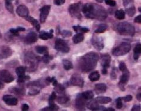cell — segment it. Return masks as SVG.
Wrapping results in <instances>:
<instances>
[{"instance_id":"6da1fadb","label":"cell","mask_w":141,"mask_h":111,"mask_svg":"<svg viewBox=\"0 0 141 111\" xmlns=\"http://www.w3.org/2000/svg\"><path fill=\"white\" fill-rule=\"evenodd\" d=\"M82 11L88 18L104 20L107 17L103 6L96 4H86L82 7Z\"/></svg>"},{"instance_id":"7a4b0ae2","label":"cell","mask_w":141,"mask_h":111,"mask_svg":"<svg viewBox=\"0 0 141 111\" xmlns=\"http://www.w3.org/2000/svg\"><path fill=\"white\" fill-rule=\"evenodd\" d=\"M99 56L95 52L86 54L79 59L78 65L80 69L84 73H87L93 70L96 67Z\"/></svg>"},{"instance_id":"3957f363","label":"cell","mask_w":141,"mask_h":111,"mask_svg":"<svg viewBox=\"0 0 141 111\" xmlns=\"http://www.w3.org/2000/svg\"><path fill=\"white\" fill-rule=\"evenodd\" d=\"M116 29L119 34L122 36H133L135 29L132 24L128 23H120L117 24Z\"/></svg>"},{"instance_id":"277c9868","label":"cell","mask_w":141,"mask_h":111,"mask_svg":"<svg viewBox=\"0 0 141 111\" xmlns=\"http://www.w3.org/2000/svg\"><path fill=\"white\" fill-rule=\"evenodd\" d=\"M131 45L127 42H123L112 49L111 53L113 56H121L126 55L130 51Z\"/></svg>"},{"instance_id":"5b68a950","label":"cell","mask_w":141,"mask_h":111,"mask_svg":"<svg viewBox=\"0 0 141 111\" xmlns=\"http://www.w3.org/2000/svg\"><path fill=\"white\" fill-rule=\"evenodd\" d=\"M82 7L81 2L70 4L69 6L68 11L71 17L75 18H81L82 17Z\"/></svg>"},{"instance_id":"8992f818","label":"cell","mask_w":141,"mask_h":111,"mask_svg":"<svg viewBox=\"0 0 141 111\" xmlns=\"http://www.w3.org/2000/svg\"><path fill=\"white\" fill-rule=\"evenodd\" d=\"M55 49L56 50L62 53H68L70 51V47L67 42L61 38H58L55 41Z\"/></svg>"},{"instance_id":"52a82bcc","label":"cell","mask_w":141,"mask_h":111,"mask_svg":"<svg viewBox=\"0 0 141 111\" xmlns=\"http://www.w3.org/2000/svg\"><path fill=\"white\" fill-rule=\"evenodd\" d=\"M92 44L95 49L98 50H103L104 47V39L103 37L98 35H94L92 38Z\"/></svg>"},{"instance_id":"ba28073f","label":"cell","mask_w":141,"mask_h":111,"mask_svg":"<svg viewBox=\"0 0 141 111\" xmlns=\"http://www.w3.org/2000/svg\"><path fill=\"white\" fill-rule=\"evenodd\" d=\"M70 83L72 86H78L79 88H82L84 86V80L82 76L79 74L75 73L71 76L70 79Z\"/></svg>"},{"instance_id":"9c48e42d","label":"cell","mask_w":141,"mask_h":111,"mask_svg":"<svg viewBox=\"0 0 141 111\" xmlns=\"http://www.w3.org/2000/svg\"><path fill=\"white\" fill-rule=\"evenodd\" d=\"M87 100L82 95V93H79L76 97V107L78 110H84L86 107Z\"/></svg>"},{"instance_id":"30bf717a","label":"cell","mask_w":141,"mask_h":111,"mask_svg":"<svg viewBox=\"0 0 141 111\" xmlns=\"http://www.w3.org/2000/svg\"><path fill=\"white\" fill-rule=\"evenodd\" d=\"M51 6L50 5H45L42 8L40 9V21L41 23H44L46 20L49 14V11L50 10Z\"/></svg>"},{"instance_id":"8fae6325","label":"cell","mask_w":141,"mask_h":111,"mask_svg":"<svg viewBox=\"0 0 141 111\" xmlns=\"http://www.w3.org/2000/svg\"><path fill=\"white\" fill-rule=\"evenodd\" d=\"M0 79L6 83H10L14 80V77L10 71L7 70L0 71Z\"/></svg>"},{"instance_id":"7c38bea8","label":"cell","mask_w":141,"mask_h":111,"mask_svg":"<svg viewBox=\"0 0 141 111\" xmlns=\"http://www.w3.org/2000/svg\"><path fill=\"white\" fill-rule=\"evenodd\" d=\"M12 55V50L8 46H2L0 47V59L8 58Z\"/></svg>"},{"instance_id":"4fadbf2b","label":"cell","mask_w":141,"mask_h":111,"mask_svg":"<svg viewBox=\"0 0 141 111\" xmlns=\"http://www.w3.org/2000/svg\"><path fill=\"white\" fill-rule=\"evenodd\" d=\"M37 40V35L35 32H30L24 38V41L27 44H33Z\"/></svg>"},{"instance_id":"5bb4252c","label":"cell","mask_w":141,"mask_h":111,"mask_svg":"<svg viewBox=\"0 0 141 111\" xmlns=\"http://www.w3.org/2000/svg\"><path fill=\"white\" fill-rule=\"evenodd\" d=\"M17 13L20 17L26 18V17L29 16V11L27 7L26 6H24V5H20L17 8Z\"/></svg>"},{"instance_id":"9a60e30c","label":"cell","mask_w":141,"mask_h":111,"mask_svg":"<svg viewBox=\"0 0 141 111\" xmlns=\"http://www.w3.org/2000/svg\"><path fill=\"white\" fill-rule=\"evenodd\" d=\"M101 65L103 67L109 68L110 67L111 62V57L109 54H103L101 55Z\"/></svg>"},{"instance_id":"2e32d148","label":"cell","mask_w":141,"mask_h":111,"mask_svg":"<svg viewBox=\"0 0 141 111\" xmlns=\"http://www.w3.org/2000/svg\"><path fill=\"white\" fill-rule=\"evenodd\" d=\"M2 99H3L4 102L8 105H16L18 103L17 99L10 95H5Z\"/></svg>"},{"instance_id":"e0dca14e","label":"cell","mask_w":141,"mask_h":111,"mask_svg":"<svg viewBox=\"0 0 141 111\" xmlns=\"http://www.w3.org/2000/svg\"><path fill=\"white\" fill-rule=\"evenodd\" d=\"M107 86L104 83H98L95 85L94 90L96 92V94H102L106 92Z\"/></svg>"},{"instance_id":"ac0fdd59","label":"cell","mask_w":141,"mask_h":111,"mask_svg":"<svg viewBox=\"0 0 141 111\" xmlns=\"http://www.w3.org/2000/svg\"><path fill=\"white\" fill-rule=\"evenodd\" d=\"M86 107L88 109L91 110H98L100 109L98 103L97 102V100L96 99L93 100L91 99L90 102L87 103Z\"/></svg>"},{"instance_id":"d6986e66","label":"cell","mask_w":141,"mask_h":111,"mask_svg":"<svg viewBox=\"0 0 141 111\" xmlns=\"http://www.w3.org/2000/svg\"><path fill=\"white\" fill-rule=\"evenodd\" d=\"M26 19L27 21H28L29 22H30V23H31V24H32V25L36 28V30L37 31H40V25L37 20L33 18L32 17L29 16L26 17Z\"/></svg>"},{"instance_id":"ffe728a7","label":"cell","mask_w":141,"mask_h":111,"mask_svg":"<svg viewBox=\"0 0 141 111\" xmlns=\"http://www.w3.org/2000/svg\"><path fill=\"white\" fill-rule=\"evenodd\" d=\"M53 30H50L49 33L48 32H41L39 34V38L43 40H47L48 39L52 38L53 37Z\"/></svg>"},{"instance_id":"44dd1931","label":"cell","mask_w":141,"mask_h":111,"mask_svg":"<svg viewBox=\"0 0 141 111\" xmlns=\"http://www.w3.org/2000/svg\"><path fill=\"white\" fill-rule=\"evenodd\" d=\"M129 76H130V72L128 70L125 71H123L122 75H121L120 77V82H119V83L123 84V85H126V84L128 83L129 79Z\"/></svg>"},{"instance_id":"7402d4cb","label":"cell","mask_w":141,"mask_h":111,"mask_svg":"<svg viewBox=\"0 0 141 111\" xmlns=\"http://www.w3.org/2000/svg\"><path fill=\"white\" fill-rule=\"evenodd\" d=\"M35 50L36 52L39 54H41V55H48V48L45 46H36Z\"/></svg>"},{"instance_id":"603a6c76","label":"cell","mask_w":141,"mask_h":111,"mask_svg":"<svg viewBox=\"0 0 141 111\" xmlns=\"http://www.w3.org/2000/svg\"><path fill=\"white\" fill-rule=\"evenodd\" d=\"M141 52V45L140 44H137L133 49V59L135 60H138L140 56Z\"/></svg>"},{"instance_id":"cb8c5ba5","label":"cell","mask_w":141,"mask_h":111,"mask_svg":"<svg viewBox=\"0 0 141 111\" xmlns=\"http://www.w3.org/2000/svg\"><path fill=\"white\" fill-rule=\"evenodd\" d=\"M96 100L97 102L101 104H107L111 102V98L107 96H98Z\"/></svg>"},{"instance_id":"d4e9b609","label":"cell","mask_w":141,"mask_h":111,"mask_svg":"<svg viewBox=\"0 0 141 111\" xmlns=\"http://www.w3.org/2000/svg\"><path fill=\"white\" fill-rule=\"evenodd\" d=\"M84 40V35L83 33H79L74 36L73 37V41L75 44H78L81 43V42L83 41Z\"/></svg>"},{"instance_id":"484cf974","label":"cell","mask_w":141,"mask_h":111,"mask_svg":"<svg viewBox=\"0 0 141 111\" xmlns=\"http://www.w3.org/2000/svg\"><path fill=\"white\" fill-rule=\"evenodd\" d=\"M100 78L99 72L98 71H94L93 72H91L88 76L89 79L91 82H95V81H98Z\"/></svg>"},{"instance_id":"4316f807","label":"cell","mask_w":141,"mask_h":111,"mask_svg":"<svg viewBox=\"0 0 141 111\" xmlns=\"http://www.w3.org/2000/svg\"><path fill=\"white\" fill-rule=\"evenodd\" d=\"M56 99H57V102L60 103V104H64L69 100V97L65 94H62L57 98Z\"/></svg>"},{"instance_id":"83f0119b","label":"cell","mask_w":141,"mask_h":111,"mask_svg":"<svg viewBox=\"0 0 141 111\" xmlns=\"http://www.w3.org/2000/svg\"><path fill=\"white\" fill-rule=\"evenodd\" d=\"M55 87V92L56 93H59V94L62 95V94H65V88L63 85H60V84H57V85Z\"/></svg>"},{"instance_id":"f1b7e54d","label":"cell","mask_w":141,"mask_h":111,"mask_svg":"<svg viewBox=\"0 0 141 111\" xmlns=\"http://www.w3.org/2000/svg\"><path fill=\"white\" fill-rule=\"evenodd\" d=\"M62 63L63 66H64V68L66 70H69L74 67L72 63L68 60H64L62 61Z\"/></svg>"},{"instance_id":"f546056e","label":"cell","mask_w":141,"mask_h":111,"mask_svg":"<svg viewBox=\"0 0 141 111\" xmlns=\"http://www.w3.org/2000/svg\"><path fill=\"white\" fill-rule=\"evenodd\" d=\"M46 82V81H45ZM45 83H47L46 82L43 83V82H41L40 80H37V81H35V82H31L30 83H29L27 86H35V87H42V88H44L45 86ZM48 84V83H47Z\"/></svg>"},{"instance_id":"4dcf8cb0","label":"cell","mask_w":141,"mask_h":111,"mask_svg":"<svg viewBox=\"0 0 141 111\" xmlns=\"http://www.w3.org/2000/svg\"><path fill=\"white\" fill-rule=\"evenodd\" d=\"M13 0H6L5 1V6H6V9L8 10L10 13H13V6L12 4V1Z\"/></svg>"},{"instance_id":"1f68e13d","label":"cell","mask_w":141,"mask_h":111,"mask_svg":"<svg viewBox=\"0 0 141 111\" xmlns=\"http://www.w3.org/2000/svg\"><path fill=\"white\" fill-rule=\"evenodd\" d=\"M116 17L118 20H123L125 18V11L123 9H121L119 10H117L115 13Z\"/></svg>"},{"instance_id":"d6a6232c","label":"cell","mask_w":141,"mask_h":111,"mask_svg":"<svg viewBox=\"0 0 141 111\" xmlns=\"http://www.w3.org/2000/svg\"><path fill=\"white\" fill-rule=\"evenodd\" d=\"M108 27L107 25H105V24H101V25H100L98 26V27L96 29V30L94 31L95 33L97 34H101V33H103L104 31H106Z\"/></svg>"},{"instance_id":"836d02e7","label":"cell","mask_w":141,"mask_h":111,"mask_svg":"<svg viewBox=\"0 0 141 111\" xmlns=\"http://www.w3.org/2000/svg\"><path fill=\"white\" fill-rule=\"evenodd\" d=\"M59 109V107L56 105L54 102L49 103V107L43 108L42 110H57Z\"/></svg>"},{"instance_id":"e575fe53","label":"cell","mask_w":141,"mask_h":111,"mask_svg":"<svg viewBox=\"0 0 141 111\" xmlns=\"http://www.w3.org/2000/svg\"><path fill=\"white\" fill-rule=\"evenodd\" d=\"M82 95L87 100H91L94 98V93L91 90H87L82 93Z\"/></svg>"},{"instance_id":"d590c367","label":"cell","mask_w":141,"mask_h":111,"mask_svg":"<svg viewBox=\"0 0 141 111\" xmlns=\"http://www.w3.org/2000/svg\"><path fill=\"white\" fill-rule=\"evenodd\" d=\"M123 6L126 8L134 6V0H123Z\"/></svg>"},{"instance_id":"8d00e7d4","label":"cell","mask_w":141,"mask_h":111,"mask_svg":"<svg viewBox=\"0 0 141 111\" xmlns=\"http://www.w3.org/2000/svg\"><path fill=\"white\" fill-rule=\"evenodd\" d=\"M125 11L126 12V13L130 17H133L136 13V8L135 6L130 7V8H126Z\"/></svg>"},{"instance_id":"74e56055","label":"cell","mask_w":141,"mask_h":111,"mask_svg":"<svg viewBox=\"0 0 141 111\" xmlns=\"http://www.w3.org/2000/svg\"><path fill=\"white\" fill-rule=\"evenodd\" d=\"M26 70V67L21 66V67H18L16 69V72L17 75H18V76H22V75H25Z\"/></svg>"},{"instance_id":"f35d334b","label":"cell","mask_w":141,"mask_h":111,"mask_svg":"<svg viewBox=\"0 0 141 111\" xmlns=\"http://www.w3.org/2000/svg\"><path fill=\"white\" fill-rule=\"evenodd\" d=\"M12 92L17 95H24V90L22 88H14L12 89Z\"/></svg>"},{"instance_id":"ab89813d","label":"cell","mask_w":141,"mask_h":111,"mask_svg":"<svg viewBox=\"0 0 141 111\" xmlns=\"http://www.w3.org/2000/svg\"><path fill=\"white\" fill-rule=\"evenodd\" d=\"M29 79H30V76H26L25 75L20 76H18V82L19 83H23L27 80Z\"/></svg>"},{"instance_id":"60d3db41","label":"cell","mask_w":141,"mask_h":111,"mask_svg":"<svg viewBox=\"0 0 141 111\" xmlns=\"http://www.w3.org/2000/svg\"><path fill=\"white\" fill-rule=\"evenodd\" d=\"M119 70H120L121 71H122V72L128 70L127 66H126V63L125 62H123V61H121V62H120V63H119Z\"/></svg>"},{"instance_id":"b9f144b4","label":"cell","mask_w":141,"mask_h":111,"mask_svg":"<svg viewBox=\"0 0 141 111\" xmlns=\"http://www.w3.org/2000/svg\"><path fill=\"white\" fill-rule=\"evenodd\" d=\"M57 98V93H56L55 92H53L52 93V94H51V95L49 96V99H48L49 103L54 102V100H56Z\"/></svg>"},{"instance_id":"7bdbcfd3","label":"cell","mask_w":141,"mask_h":111,"mask_svg":"<svg viewBox=\"0 0 141 111\" xmlns=\"http://www.w3.org/2000/svg\"><path fill=\"white\" fill-rule=\"evenodd\" d=\"M61 34L63 37H69L72 36V33L69 30H64L61 32Z\"/></svg>"},{"instance_id":"ee69618b","label":"cell","mask_w":141,"mask_h":111,"mask_svg":"<svg viewBox=\"0 0 141 111\" xmlns=\"http://www.w3.org/2000/svg\"><path fill=\"white\" fill-rule=\"evenodd\" d=\"M122 99L121 98H119L116 100V108L117 109H120L122 108L123 106V103H122Z\"/></svg>"},{"instance_id":"f6af8a7d","label":"cell","mask_w":141,"mask_h":111,"mask_svg":"<svg viewBox=\"0 0 141 111\" xmlns=\"http://www.w3.org/2000/svg\"><path fill=\"white\" fill-rule=\"evenodd\" d=\"M52 56H50L49 54H48V55H44V56L43 57V61H44L45 63H48V62H49L50 60H52Z\"/></svg>"},{"instance_id":"bcb514c9","label":"cell","mask_w":141,"mask_h":111,"mask_svg":"<svg viewBox=\"0 0 141 111\" xmlns=\"http://www.w3.org/2000/svg\"><path fill=\"white\" fill-rule=\"evenodd\" d=\"M40 93V90L36 89H32L29 92V95H36Z\"/></svg>"},{"instance_id":"7dc6e473","label":"cell","mask_w":141,"mask_h":111,"mask_svg":"<svg viewBox=\"0 0 141 111\" xmlns=\"http://www.w3.org/2000/svg\"><path fill=\"white\" fill-rule=\"evenodd\" d=\"M105 1L106 4L109 6L114 7L116 5V2L115 0H104Z\"/></svg>"},{"instance_id":"c3c4849f","label":"cell","mask_w":141,"mask_h":111,"mask_svg":"<svg viewBox=\"0 0 141 111\" xmlns=\"http://www.w3.org/2000/svg\"><path fill=\"white\" fill-rule=\"evenodd\" d=\"M121 99H122L125 101V102H130V101L132 100L133 97L132 95H127L125 97L121 98Z\"/></svg>"},{"instance_id":"681fc988","label":"cell","mask_w":141,"mask_h":111,"mask_svg":"<svg viewBox=\"0 0 141 111\" xmlns=\"http://www.w3.org/2000/svg\"><path fill=\"white\" fill-rule=\"evenodd\" d=\"M78 30H80L81 31L82 33H88V32L89 31V28H86V27H81V26H78Z\"/></svg>"},{"instance_id":"f907efd6","label":"cell","mask_w":141,"mask_h":111,"mask_svg":"<svg viewBox=\"0 0 141 111\" xmlns=\"http://www.w3.org/2000/svg\"><path fill=\"white\" fill-rule=\"evenodd\" d=\"M54 4L56 5H58V6H60V5H62L65 4V0H54L53 1Z\"/></svg>"},{"instance_id":"816d5d0a","label":"cell","mask_w":141,"mask_h":111,"mask_svg":"<svg viewBox=\"0 0 141 111\" xmlns=\"http://www.w3.org/2000/svg\"><path fill=\"white\" fill-rule=\"evenodd\" d=\"M140 110V105H134L133 106V108H132V111H137Z\"/></svg>"},{"instance_id":"f5cc1de1","label":"cell","mask_w":141,"mask_h":111,"mask_svg":"<svg viewBox=\"0 0 141 111\" xmlns=\"http://www.w3.org/2000/svg\"><path fill=\"white\" fill-rule=\"evenodd\" d=\"M10 31L11 33L14 34V35H16V36H18V31L17 29L12 28V29L10 30Z\"/></svg>"},{"instance_id":"db71d44e","label":"cell","mask_w":141,"mask_h":111,"mask_svg":"<svg viewBox=\"0 0 141 111\" xmlns=\"http://www.w3.org/2000/svg\"><path fill=\"white\" fill-rule=\"evenodd\" d=\"M134 21H135V23H138V24H140L141 23V16L140 15H139V16H138L136 17L134 20Z\"/></svg>"},{"instance_id":"11a10c76","label":"cell","mask_w":141,"mask_h":111,"mask_svg":"<svg viewBox=\"0 0 141 111\" xmlns=\"http://www.w3.org/2000/svg\"><path fill=\"white\" fill-rule=\"evenodd\" d=\"M111 78L112 79H116V78H117V75H116V73L115 72V71L114 70V69L112 70L111 73Z\"/></svg>"},{"instance_id":"9f6ffc18","label":"cell","mask_w":141,"mask_h":111,"mask_svg":"<svg viewBox=\"0 0 141 111\" xmlns=\"http://www.w3.org/2000/svg\"><path fill=\"white\" fill-rule=\"evenodd\" d=\"M29 109V107L27 104H23L21 106V110H27Z\"/></svg>"},{"instance_id":"6f0895ef","label":"cell","mask_w":141,"mask_h":111,"mask_svg":"<svg viewBox=\"0 0 141 111\" xmlns=\"http://www.w3.org/2000/svg\"><path fill=\"white\" fill-rule=\"evenodd\" d=\"M107 72H108V68L103 67V70H102V73H103V75H107Z\"/></svg>"},{"instance_id":"680465c9","label":"cell","mask_w":141,"mask_h":111,"mask_svg":"<svg viewBox=\"0 0 141 111\" xmlns=\"http://www.w3.org/2000/svg\"><path fill=\"white\" fill-rule=\"evenodd\" d=\"M137 99L139 100V101H140L141 100V93H138V94L137 95Z\"/></svg>"},{"instance_id":"91938a15","label":"cell","mask_w":141,"mask_h":111,"mask_svg":"<svg viewBox=\"0 0 141 111\" xmlns=\"http://www.w3.org/2000/svg\"><path fill=\"white\" fill-rule=\"evenodd\" d=\"M17 30L18 31H24L26 30V29L23 27H18L17 28Z\"/></svg>"},{"instance_id":"94428289","label":"cell","mask_w":141,"mask_h":111,"mask_svg":"<svg viewBox=\"0 0 141 111\" xmlns=\"http://www.w3.org/2000/svg\"><path fill=\"white\" fill-rule=\"evenodd\" d=\"M104 110H108V111H114L115 109H113V108H106V109H104Z\"/></svg>"},{"instance_id":"6125c7cd","label":"cell","mask_w":141,"mask_h":111,"mask_svg":"<svg viewBox=\"0 0 141 111\" xmlns=\"http://www.w3.org/2000/svg\"><path fill=\"white\" fill-rule=\"evenodd\" d=\"M73 28L74 29V30L75 32H77L78 31V26H73Z\"/></svg>"},{"instance_id":"be15d7a7","label":"cell","mask_w":141,"mask_h":111,"mask_svg":"<svg viewBox=\"0 0 141 111\" xmlns=\"http://www.w3.org/2000/svg\"><path fill=\"white\" fill-rule=\"evenodd\" d=\"M3 88H4V85L2 84V82H0V90H1V89H2Z\"/></svg>"},{"instance_id":"e7e4bbea","label":"cell","mask_w":141,"mask_h":111,"mask_svg":"<svg viewBox=\"0 0 141 111\" xmlns=\"http://www.w3.org/2000/svg\"><path fill=\"white\" fill-rule=\"evenodd\" d=\"M96 1L98 2H100V3H101V2H103L104 0H96Z\"/></svg>"},{"instance_id":"03108f58","label":"cell","mask_w":141,"mask_h":111,"mask_svg":"<svg viewBox=\"0 0 141 111\" xmlns=\"http://www.w3.org/2000/svg\"><path fill=\"white\" fill-rule=\"evenodd\" d=\"M2 37V35H1V34L0 33V38H1Z\"/></svg>"},{"instance_id":"003e7915","label":"cell","mask_w":141,"mask_h":111,"mask_svg":"<svg viewBox=\"0 0 141 111\" xmlns=\"http://www.w3.org/2000/svg\"><path fill=\"white\" fill-rule=\"evenodd\" d=\"M139 12H140V8H139Z\"/></svg>"}]
</instances>
